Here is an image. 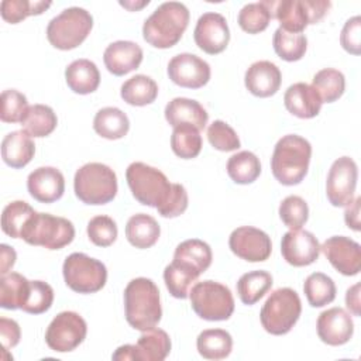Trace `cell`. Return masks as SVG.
<instances>
[{"label":"cell","mask_w":361,"mask_h":361,"mask_svg":"<svg viewBox=\"0 0 361 361\" xmlns=\"http://www.w3.org/2000/svg\"><path fill=\"white\" fill-rule=\"evenodd\" d=\"M124 310L126 320L133 329L140 331L154 329L162 317L159 289L155 282L144 276L131 279L124 289Z\"/></svg>","instance_id":"1"},{"label":"cell","mask_w":361,"mask_h":361,"mask_svg":"<svg viewBox=\"0 0 361 361\" xmlns=\"http://www.w3.org/2000/svg\"><path fill=\"white\" fill-rule=\"evenodd\" d=\"M310 158L312 145L306 138L298 134L283 135L278 140L272 152V175L285 186L298 185L305 179L309 171Z\"/></svg>","instance_id":"2"},{"label":"cell","mask_w":361,"mask_h":361,"mask_svg":"<svg viewBox=\"0 0 361 361\" xmlns=\"http://www.w3.org/2000/svg\"><path fill=\"white\" fill-rule=\"evenodd\" d=\"M189 18V10L183 3L165 1L144 21L142 37L154 48H171L180 41Z\"/></svg>","instance_id":"3"},{"label":"cell","mask_w":361,"mask_h":361,"mask_svg":"<svg viewBox=\"0 0 361 361\" xmlns=\"http://www.w3.org/2000/svg\"><path fill=\"white\" fill-rule=\"evenodd\" d=\"M116 172L100 162H89L80 166L73 178L76 197L85 204H106L117 195Z\"/></svg>","instance_id":"4"},{"label":"cell","mask_w":361,"mask_h":361,"mask_svg":"<svg viewBox=\"0 0 361 361\" xmlns=\"http://www.w3.org/2000/svg\"><path fill=\"white\" fill-rule=\"evenodd\" d=\"M21 238L30 245L61 250L73 241L75 227L65 217L35 212L25 223Z\"/></svg>","instance_id":"5"},{"label":"cell","mask_w":361,"mask_h":361,"mask_svg":"<svg viewBox=\"0 0 361 361\" xmlns=\"http://www.w3.org/2000/svg\"><path fill=\"white\" fill-rule=\"evenodd\" d=\"M93 27L92 14L82 7H68L54 17L47 27L49 44L61 51L79 47L90 34Z\"/></svg>","instance_id":"6"},{"label":"cell","mask_w":361,"mask_h":361,"mask_svg":"<svg viewBox=\"0 0 361 361\" xmlns=\"http://www.w3.org/2000/svg\"><path fill=\"white\" fill-rule=\"evenodd\" d=\"M302 313V302L292 288H279L265 300L259 320L265 331L282 336L292 330Z\"/></svg>","instance_id":"7"},{"label":"cell","mask_w":361,"mask_h":361,"mask_svg":"<svg viewBox=\"0 0 361 361\" xmlns=\"http://www.w3.org/2000/svg\"><path fill=\"white\" fill-rule=\"evenodd\" d=\"M126 179L135 200L155 209L165 203L172 189V183L164 172L144 162L130 164Z\"/></svg>","instance_id":"8"},{"label":"cell","mask_w":361,"mask_h":361,"mask_svg":"<svg viewBox=\"0 0 361 361\" xmlns=\"http://www.w3.org/2000/svg\"><path fill=\"white\" fill-rule=\"evenodd\" d=\"M189 299L193 312L203 320H227L234 312L231 290L226 285L212 279L196 282L189 290Z\"/></svg>","instance_id":"9"},{"label":"cell","mask_w":361,"mask_h":361,"mask_svg":"<svg viewBox=\"0 0 361 361\" xmlns=\"http://www.w3.org/2000/svg\"><path fill=\"white\" fill-rule=\"evenodd\" d=\"M63 279L68 288L78 293L99 292L107 281L106 265L83 252H72L62 265Z\"/></svg>","instance_id":"10"},{"label":"cell","mask_w":361,"mask_h":361,"mask_svg":"<svg viewBox=\"0 0 361 361\" xmlns=\"http://www.w3.org/2000/svg\"><path fill=\"white\" fill-rule=\"evenodd\" d=\"M87 334L85 319L76 312L58 313L45 331L47 345L56 353H69L79 347Z\"/></svg>","instance_id":"11"},{"label":"cell","mask_w":361,"mask_h":361,"mask_svg":"<svg viewBox=\"0 0 361 361\" xmlns=\"http://www.w3.org/2000/svg\"><path fill=\"white\" fill-rule=\"evenodd\" d=\"M358 179V168L353 158H337L327 173L326 195L336 207H344L353 202Z\"/></svg>","instance_id":"12"},{"label":"cell","mask_w":361,"mask_h":361,"mask_svg":"<svg viewBox=\"0 0 361 361\" xmlns=\"http://www.w3.org/2000/svg\"><path fill=\"white\" fill-rule=\"evenodd\" d=\"M228 247L234 255L248 262H262L269 258L272 243L269 235L251 226H243L231 231Z\"/></svg>","instance_id":"13"},{"label":"cell","mask_w":361,"mask_h":361,"mask_svg":"<svg viewBox=\"0 0 361 361\" xmlns=\"http://www.w3.org/2000/svg\"><path fill=\"white\" fill-rule=\"evenodd\" d=\"M210 65L195 54H178L168 63L169 79L180 87L200 89L210 80Z\"/></svg>","instance_id":"14"},{"label":"cell","mask_w":361,"mask_h":361,"mask_svg":"<svg viewBox=\"0 0 361 361\" xmlns=\"http://www.w3.org/2000/svg\"><path fill=\"white\" fill-rule=\"evenodd\" d=\"M193 38L196 45L209 55L223 52L230 41L227 20L214 11L202 14L196 23Z\"/></svg>","instance_id":"15"},{"label":"cell","mask_w":361,"mask_h":361,"mask_svg":"<svg viewBox=\"0 0 361 361\" xmlns=\"http://www.w3.org/2000/svg\"><path fill=\"white\" fill-rule=\"evenodd\" d=\"M320 251H323L333 268L345 276H354L361 269V247L350 237H329L320 245Z\"/></svg>","instance_id":"16"},{"label":"cell","mask_w":361,"mask_h":361,"mask_svg":"<svg viewBox=\"0 0 361 361\" xmlns=\"http://www.w3.org/2000/svg\"><path fill=\"white\" fill-rule=\"evenodd\" d=\"M281 254L293 267H307L317 261L320 244L314 234L307 230H289L282 237Z\"/></svg>","instance_id":"17"},{"label":"cell","mask_w":361,"mask_h":361,"mask_svg":"<svg viewBox=\"0 0 361 361\" xmlns=\"http://www.w3.org/2000/svg\"><path fill=\"white\" fill-rule=\"evenodd\" d=\"M319 338L327 345H343L348 343L354 333V322L343 307H330L322 312L316 323Z\"/></svg>","instance_id":"18"},{"label":"cell","mask_w":361,"mask_h":361,"mask_svg":"<svg viewBox=\"0 0 361 361\" xmlns=\"http://www.w3.org/2000/svg\"><path fill=\"white\" fill-rule=\"evenodd\" d=\"M30 195L41 203H52L62 197L65 192V178L54 166H39L27 178Z\"/></svg>","instance_id":"19"},{"label":"cell","mask_w":361,"mask_h":361,"mask_svg":"<svg viewBox=\"0 0 361 361\" xmlns=\"http://www.w3.org/2000/svg\"><path fill=\"white\" fill-rule=\"evenodd\" d=\"M142 49L133 41H114L103 54V62L107 71L116 76L127 75L135 71L142 62Z\"/></svg>","instance_id":"20"},{"label":"cell","mask_w":361,"mask_h":361,"mask_svg":"<svg viewBox=\"0 0 361 361\" xmlns=\"http://www.w3.org/2000/svg\"><path fill=\"white\" fill-rule=\"evenodd\" d=\"M282 82L279 68L271 61H257L245 72L244 83L248 92L257 97L274 96Z\"/></svg>","instance_id":"21"},{"label":"cell","mask_w":361,"mask_h":361,"mask_svg":"<svg viewBox=\"0 0 361 361\" xmlns=\"http://www.w3.org/2000/svg\"><path fill=\"white\" fill-rule=\"evenodd\" d=\"M283 103L286 110L299 118L316 117L323 104L316 89L305 82L290 85L283 94Z\"/></svg>","instance_id":"22"},{"label":"cell","mask_w":361,"mask_h":361,"mask_svg":"<svg viewBox=\"0 0 361 361\" xmlns=\"http://www.w3.org/2000/svg\"><path fill=\"white\" fill-rule=\"evenodd\" d=\"M271 16L275 17L283 31L292 34H302L309 25V14L305 0H265Z\"/></svg>","instance_id":"23"},{"label":"cell","mask_w":361,"mask_h":361,"mask_svg":"<svg viewBox=\"0 0 361 361\" xmlns=\"http://www.w3.org/2000/svg\"><path fill=\"white\" fill-rule=\"evenodd\" d=\"M165 118L169 126L192 124L199 131L203 130L209 121V114L204 107L193 99L175 97L165 106Z\"/></svg>","instance_id":"24"},{"label":"cell","mask_w":361,"mask_h":361,"mask_svg":"<svg viewBox=\"0 0 361 361\" xmlns=\"http://www.w3.org/2000/svg\"><path fill=\"white\" fill-rule=\"evenodd\" d=\"M35 154V144L32 137L24 130L8 133L1 141V158L3 161L14 168H24L31 162Z\"/></svg>","instance_id":"25"},{"label":"cell","mask_w":361,"mask_h":361,"mask_svg":"<svg viewBox=\"0 0 361 361\" xmlns=\"http://www.w3.org/2000/svg\"><path fill=\"white\" fill-rule=\"evenodd\" d=\"M202 275V272L188 261L176 259L165 267L164 281L169 293L176 299L189 298V290L193 282Z\"/></svg>","instance_id":"26"},{"label":"cell","mask_w":361,"mask_h":361,"mask_svg":"<svg viewBox=\"0 0 361 361\" xmlns=\"http://www.w3.org/2000/svg\"><path fill=\"white\" fill-rule=\"evenodd\" d=\"M68 87L78 94H89L100 85V72L90 59H76L65 69Z\"/></svg>","instance_id":"27"},{"label":"cell","mask_w":361,"mask_h":361,"mask_svg":"<svg viewBox=\"0 0 361 361\" xmlns=\"http://www.w3.org/2000/svg\"><path fill=\"white\" fill-rule=\"evenodd\" d=\"M161 235L158 221L145 213L133 214L126 224V237L128 243L140 250L152 247Z\"/></svg>","instance_id":"28"},{"label":"cell","mask_w":361,"mask_h":361,"mask_svg":"<svg viewBox=\"0 0 361 361\" xmlns=\"http://www.w3.org/2000/svg\"><path fill=\"white\" fill-rule=\"evenodd\" d=\"M171 353V338L162 329L142 331L135 344L137 361H164Z\"/></svg>","instance_id":"29"},{"label":"cell","mask_w":361,"mask_h":361,"mask_svg":"<svg viewBox=\"0 0 361 361\" xmlns=\"http://www.w3.org/2000/svg\"><path fill=\"white\" fill-rule=\"evenodd\" d=\"M93 130L106 140H120L127 135L130 120L118 107H103L93 118Z\"/></svg>","instance_id":"30"},{"label":"cell","mask_w":361,"mask_h":361,"mask_svg":"<svg viewBox=\"0 0 361 361\" xmlns=\"http://www.w3.org/2000/svg\"><path fill=\"white\" fill-rule=\"evenodd\" d=\"M196 347L203 358L217 361L230 355L233 338L231 334L223 329H207L197 336Z\"/></svg>","instance_id":"31"},{"label":"cell","mask_w":361,"mask_h":361,"mask_svg":"<svg viewBox=\"0 0 361 361\" xmlns=\"http://www.w3.org/2000/svg\"><path fill=\"white\" fill-rule=\"evenodd\" d=\"M120 96L127 104L142 107L155 102L158 96V85L147 75H135L121 85Z\"/></svg>","instance_id":"32"},{"label":"cell","mask_w":361,"mask_h":361,"mask_svg":"<svg viewBox=\"0 0 361 361\" xmlns=\"http://www.w3.org/2000/svg\"><path fill=\"white\" fill-rule=\"evenodd\" d=\"M272 276L267 271H250L240 276L237 293L244 305H255L272 288Z\"/></svg>","instance_id":"33"},{"label":"cell","mask_w":361,"mask_h":361,"mask_svg":"<svg viewBox=\"0 0 361 361\" xmlns=\"http://www.w3.org/2000/svg\"><path fill=\"white\" fill-rule=\"evenodd\" d=\"M30 290V281L18 272H8L0 278V306L7 310L21 309Z\"/></svg>","instance_id":"34"},{"label":"cell","mask_w":361,"mask_h":361,"mask_svg":"<svg viewBox=\"0 0 361 361\" xmlns=\"http://www.w3.org/2000/svg\"><path fill=\"white\" fill-rule=\"evenodd\" d=\"M227 173L238 185H248L257 180L261 173L259 158L251 151H240L227 161Z\"/></svg>","instance_id":"35"},{"label":"cell","mask_w":361,"mask_h":361,"mask_svg":"<svg viewBox=\"0 0 361 361\" xmlns=\"http://www.w3.org/2000/svg\"><path fill=\"white\" fill-rule=\"evenodd\" d=\"M58 124V117L55 111L47 104H32L28 107L21 126L25 133L34 138H41L49 135Z\"/></svg>","instance_id":"36"},{"label":"cell","mask_w":361,"mask_h":361,"mask_svg":"<svg viewBox=\"0 0 361 361\" xmlns=\"http://www.w3.org/2000/svg\"><path fill=\"white\" fill-rule=\"evenodd\" d=\"M171 148L173 154L182 159L196 158L202 151L200 131L192 124H179L173 127Z\"/></svg>","instance_id":"37"},{"label":"cell","mask_w":361,"mask_h":361,"mask_svg":"<svg viewBox=\"0 0 361 361\" xmlns=\"http://www.w3.org/2000/svg\"><path fill=\"white\" fill-rule=\"evenodd\" d=\"M303 292L312 307H323L336 299V283L323 272L310 274L303 283Z\"/></svg>","instance_id":"38"},{"label":"cell","mask_w":361,"mask_h":361,"mask_svg":"<svg viewBox=\"0 0 361 361\" xmlns=\"http://www.w3.org/2000/svg\"><path fill=\"white\" fill-rule=\"evenodd\" d=\"M312 86L319 93L323 103H333L343 96L345 90V78L338 69L324 68L316 72Z\"/></svg>","instance_id":"39"},{"label":"cell","mask_w":361,"mask_h":361,"mask_svg":"<svg viewBox=\"0 0 361 361\" xmlns=\"http://www.w3.org/2000/svg\"><path fill=\"white\" fill-rule=\"evenodd\" d=\"M272 44L276 55L288 62L302 59L307 49V38L305 34H292L282 28L275 30Z\"/></svg>","instance_id":"40"},{"label":"cell","mask_w":361,"mask_h":361,"mask_svg":"<svg viewBox=\"0 0 361 361\" xmlns=\"http://www.w3.org/2000/svg\"><path fill=\"white\" fill-rule=\"evenodd\" d=\"M35 210L24 200L8 203L1 213V230L11 238H21V231Z\"/></svg>","instance_id":"41"},{"label":"cell","mask_w":361,"mask_h":361,"mask_svg":"<svg viewBox=\"0 0 361 361\" xmlns=\"http://www.w3.org/2000/svg\"><path fill=\"white\" fill-rule=\"evenodd\" d=\"M173 258L190 262L203 274L212 265L213 254L210 245L203 240L189 238L178 244L173 252Z\"/></svg>","instance_id":"42"},{"label":"cell","mask_w":361,"mask_h":361,"mask_svg":"<svg viewBox=\"0 0 361 361\" xmlns=\"http://www.w3.org/2000/svg\"><path fill=\"white\" fill-rule=\"evenodd\" d=\"M51 1H34V0H3L0 3V14L6 23L18 24L28 16L42 14Z\"/></svg>","instance_id":"43"},{"label":"cell","mask_w":361,"mask_h":361,"mask_svg":"<svg viewBox=\"0 0 361 361\" xmlns=\"http://www.w3.org/2000/svg\"><path fill=\"white\" fill-rule=\"evenodd\" d=\"M271 18H272L271 11L264 0V1H258V3L245 4L240 10L237 21L243 31H245L248 34H258V32L267 30Z\"/></svg>","instance_id":"44"},{"label":"cell","mask_w":361,"mask_h":361,"mask_svg":"<svg viewBox=\"0 0 361 361\" xmlns=\"http://www.w3.org/2000/svg\"><path fill=\"white\" fill-rule=\"evenodd\" d=\"M279 217L282 223L290 230H298L309 219V206L298 195L286 196L279 204Z\"/></svg>","instance_id":"45"},{"label":"cell","mask_w":361,"mask_h":361,"mask_svg":"<svg viewBox=\"0 0 361 361\" xmlns=\"http://www.w3.org/2000/svg\"><path fill=\"white\" fill-rule=\"evenodd\" d=\"M54 302V289L44 281H30V290L21 307L30 314H41L49 310Z\"/></svg>","instance_id":"46"},{"label":"cell","mask_w":361,"mask_h":361,"mask_svg":"<svg viewBox=\"0 0 361 361\" xmlns=\"http://www.w3.org/2000/svg\"><path fill=\"white\" fill-rule=\"evenodd\" d=\"M28 107L27 97L21 92L16 89L3 90L0 102V118L3 123H21Z\"/></svg>","instance_id":"47"},{"label":"cell","mask_w":361,"mask_h":361,"mask_svg":"<svg viewBox=\"0 0 361 361\" xmlns=\"http://www.w3.org/2000/svg\"><path fill=\"white\" fill-rule=\"evenodd\" d=\"M87 237L97 247H109L117 240V224L116 221L104 214L94 216L87 223Z\"/></svg>","instance_id":"48"},{"label":"cell","mask_w":361,"mask_h":361,"mask_svg":"<svg viewBox=\"0 0 361 361\" xmlns=\"http://www.w3.org/2000/svg\"><path fill=\"white\" fill-rule=\"evenodd\" d=\"M207 140L210 145L217 151L228 152L240 148V138L237 133L233 127L221 120H214L207 127Z\"/></svg>","instance_id":"49"},{"label":"cell","mask_w":361,"mask_h":361,"mask_svg":"<svg viewBox=\"0 0 361 361\" xmlns=\"http://www.w3.org/2000/svg\"><path fill=\"white\" fill-rule=\"evenodd\" d=\"M188 204H189V197H188L186 189L180 183H172V189L168 199L157 210L162 217L173 219L185 213V210L188 209Z\"/></svg>","instance_id":"50"},{"label":"cell","mask_w":361,"mask_h":361,"mask_svg":"<svg viewBox=\"0 0 361 361\" xmlns=\"http://www.w3.org/2000/svg\"><path fill=\"white\" fill-rule=\"evenodd\" d=\"M361 17L354 16L348 18L341 30L340 34V44L341 47L353 55H360L361 54Z\"/></svg>","instance_id":"51"},{"label":"cell","mask_w":361,"mask_h":361,"mask_svg":"<svg viewBox=\"0 0 361 361\" xmlns=\"http://www.w3.org/2000/svg\"><path fill=\"white\" fill-rule=\"evenodd\" d=\"M21 330L16 320L0 317V338L4 350L13 348L20 343Z\"/></svg>","instance_id":"52"},{"label":"cell","mask_w":361,"mask_h":361,"mask_svg":"<svg viewBox=\"0 0 361 361\" xmlns=\"http://www.w3.org/2000/svg\"><path fill=\"white\" fill-rule=\"evenodd\" d=\"M305 6L309 14V24H316L326 16L331 3L326 0H305Z\"/></svg>","instance_id":"53"},{"label":"cell","mask_w":361,"mask_h":361,"mask_svg":"<svg viewBox=\"0 0 361 361\" xmlns=\"http://www.w3.org/2000/svg\"><path fill=\"white\" fill-rule=\"evenodd\" d=\"M360 204H361V197L357 196L353 199L351 203L345 206L344 212V221L348 228L354 231H360L361 224H360Z\"/></svg>","instance_id":"54"},{"label":"cell","mask_w":361,"mask_h":361,"mask_svg":"<svg viewBox=\"0 0 361 361\" xmlns=\"http://www.w3.org/2000/svg\"><path fill=\"white\" fill-rule=\"evenodd\" d=\"M0 258H1L0 272H1V275H6L14 267L16 259H17V254H16L13 247H10L7 244H1L0 245Z\"/></svg>","instance_id":"55"},{"label":"cell","mask_w":361,"mask_h":361,"mask_svg":"<svg viewBox=\"0 0 361 361\" xmlns=\"http://www.w3.org/2000/svg\"><path fill=\"white\" fill-rule=\"evenodd\" d=\"M360 283H354L353 286H350L345 292V305L347 309L354 314V316H360L361 314V303H360Z\"/></svg>","instance_id":"56"},{"label":"cell","mask_w":361,"mask_h":361,"mask_svg":"<svg viewBox=\"0 0 361 361\" xmlns=\"http://www.w3.org/2000/svg\"><path fill=\"white\" fill-rule=\"evenodd\" d=\"M113 360L116 361H126V360H134L137 361V354H135V344H124L120 345L111 355Z\"/></svg>","instance_id":"57"},{"label":"cell","mask_w":361,"mask_h":361,"mask_svg":"<svg viewBox=\"0 0 361 361\" xmlns=\"http://www.w3.org/2000/svg\"><path fill=\"white\" fill-rule=\"evenodd\" d=\"M120 4L126 8H128L130 11H135L144 6H148L149 4V0H144V1H140V3H134V1H120Z\"/></svg>","instance_id":"58"}]
</instances>
